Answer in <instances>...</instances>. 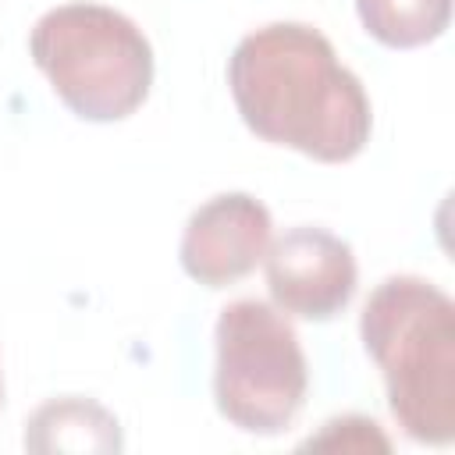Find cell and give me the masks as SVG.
Returning <instances> with one entry per match:
<instances>
[{"instance_id": "1", "label": "cell", "mask_w": 455, "mask_h": 455, "mask_svg": "<svg viewBox=\"0 0 455 455\" xmlns=\"http://www.w3.org/2000/svg\"><path fill=\"white\" fill-rule=\"evenodd\" d=\"M228 85L245 128L263 142L320 164H345L370 142V96L313 25L274 21L242 36Z\"/></svg>"}, {"instance_id": "2", "label": "cell", "mask_w": 455, "mask_h": 455, "mask_svg": "<svg viewBox=\"0 0 455 455\" xmlns=\"http://www.w3.org/2000/svg\"><path fill=\"white\" fill-rule=\"evenodd\" d=\"M366 355L377 363L387 409L402 434L444 448L455 441V306L427 277H384L359 316Z\"/></svg>"}, {"instance_id": "3", "label": "cell", "mask_w": 455, "mask_h": 455, "mask_svg": "<svg viewBox=\"0 0 455 455\" xmlns=\"http://www.w3.org/2000/svg\"><path fill=\"white\" fill-rule=\"evenodd\" d=\"M32 64L82 121L132 117L153 85V50L142 28L103 4H60L28 36Z\"/></svg>"}, {"instance_id": "4", "label": "cell", "mask_w": 455, "mask_h": 455, "mask_svg": "<svg viewBox=\"0 0 455 455\" xmlns=\"http://www.w3.org/2000/svg\"><path fill=\"white\" fill-rule=\"evenodd\" d=\"M217 412L259 437L291 427L309 391V366L291 320L259 299L228 302L213 327Z\"/></svg>"}, {"instance_id": "5", "label": "cell", "mask_w": 455, "mask_h": 455, "mask_svg": "<svg viewBox=\"0 0 455 455\" xmlns=\"http://www.w3.org/2000/svg\"><path fill=\"white\" fill-rule=\"evenodd\" d=\"M263 270L274 306L284 316L316 323L334 320L352 302L359 277L352 245L313 224H299L281 238H270Z\"/></svg>"}, {"instance_id": "6", "label": "cell", "mask_w": 455, "mask_h": 455, "mask_svg": "<svg viewBox=\"0 0 455 455\" xmlns=\"http://www.w3.org/2000/svg\"><path fill=\"white\" fill-rule=\"evenodd\" d=\"M270 228V210L256 196L220 192L192 210L178 249L181 270L206 288H228L263 263Z\"/></svg>"}, {"instance_id": "7", "label": "cell", "mask_w": 455, "mask_h": 455, "mask_svg": "<svg viewBox=\"0 0 455 455\" xmlns=\"http://www.w3.org/2000/svg\"><path fill=\"white\" fill-rule=\"evenodd\" d=\"M25 448L39 455H53V451L107 455V451H121L124 437L114 412H107L100 402L64 395L43 402L25 419Z\"/></svg>"}, {"instance_id": "8", "label": "cell", "mask_w": 455, "mask_h": 455, "mask_svg": "<svg viewBox=\"0 0 455 455\" xmlns=\"http://www.w3.org/2000/svg\"><path fill=\"white\" fill-rule=\"evenodd\" d=\"M363 28L391 50H416L444 36L451 0H355Z\"/></svg>"}, {"instance_id": "9", "label": "cell", "mask_w": 455, "mask_h": 455, "mask_svg": "<svg viewBox=\"0 0 455 455\" xmlns=\"http://www.w3.org/2000/svg\"><path fill=\"white\" fill-rule=\"evenodd\" d=\"M302 448H341V451H387L391 441L380 434V427L366 416H338L323 423L316 437H309Z\"/></svg>"}, {"instance_id": "10", "label": "cell", "mask_w": 455, "mask_h": 455, "mask_svg": "<svg viewBox=\"0 0 455 455\" xmlns=\"http://www.w3.org/2000/svg\"><path fill=\"white\" fill-rule=\"evenodd\" d=\"M0 402H4V377H0Z\"/></svg>"}]
</instances>
